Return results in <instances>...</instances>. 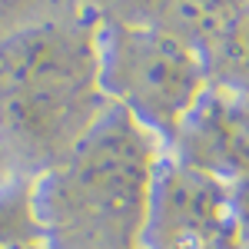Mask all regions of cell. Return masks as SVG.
I'll use <instances>...</instances> for the list:
<instances>
[{"instance_id": "1", "label": "cell", "mask_w": 249, "mask_h": 249, "mask_svg": "<svg viewBox=\"0 0 249 249\" xmlns=\"http://www.w3.org/2000/svg\"><path fill=\"white\" fill-rule=\"evenodd\" d=\"M163 143L107 103L80 140L30 179V213L50 249H140Z\"/></svg>"}, {"instance_id": "2", "label": "cell", "mask_w": 249, "mask_h": 249, "mask_svg": "<svg viewBox=\"0 0 249 249\" xmlns=\"http://www.w3.org/2000/svg\"><path fill=\"white\" fill-rule=\"evenodd\" d=\"M103 107L90 30L43 23L0 40V143L17 166H50Z\"/></svg>"}, {"instance_id": "3", "label": "cell", "mask_w": 249, "mask_h": 249, "mask_svg": "<svg viewBox=\"0 0 249 249\" xmlns=\"http://www.w3.org/2000/svg\"><path fill=\"white\" fill-rule=\"evenodd\" d=\"M96 87L107 103L133 116L163 146L179 116L210 83L206 57L176 34L136 23H107L93 30Z\"/></svg>"}, {"instance_id": "4", "label": "cell", "mask_w": 249, "mask_h": 249, "mask_svg": "<svg viewBox=\"0 0 249 249\" xmlns=\"http://www.w3.org/2000/svg\"><path fill=\"white\" fill-rule=\"evenodd\" d=\"M140 249H243L230 186L160 156Z\"/></svg>"}, {"instance_id": "5", "label": "cell", "mask_w": 249, "mask_h": 249, "mask_svg": "<svg viewBox=\"0 0 249 249\" xmlns=\"http://www.w3.org/2000/svg\"><path fill=\"white\" fill-rule=\"evenodd\" d=\"M163 150L179 166L223 186L249 179V90L210 80Z\"/></svg>"}, {"instance_id": "6", "label": "cell", "mask_w": 249, "mask_h": 249, "mask_svg": "<svg viewBox=\"0 0 249 249\" xmlns=\"http://www.w3.org/2000/svg\"><path fill=\"white\" fill-rule=\"evenodd\" d=\"M213 63H216V67L206 70L210 80L249 90V7L243 14L232 17V23L226 27V34L219 37Z\"/></svg>"}, {"instance_id": "7", "label": "cell", "mask_w": 249, "mask_h": 249, "mask_svg": "<svg viewBox=\"0 0 249 249\" xmlns=\"http://www.w3.org/2000/svg\"><path fill=\"white\" fill-rule=\"evenodd\" d=\"M230 196H232L236 226H239V243H243V249H249V179L230 186Z\"/></svg>"}, {"instance_id": "8", "label": "cell", "mask_w": 249, "mask_h": 249, "mask_svg": "<svg viewBox=\"0 0 249 249\" xmlns=\"http://www.w3.org/2000/svg\"><path fill=\"white\" fill-rule=\"evenodd\" d=\"M17 160L10 156V150L0 143V190H7V186H14L17 183Z\"/></svg>"}, {"instance_id": "9", "label": "cell", "mask_w": 249, "mask_h": 249, "mask_svg": "<svg viewBox=\"0 0 249 249\" xmlns=\"http://www.w3.org/2000/svg\"><path fill=\"white\" fill-rule=\"evenodd\" d=\"M0 249H50L43 243V236H30V239H10V243H0Z\"/></svg>"}]
</instances>
